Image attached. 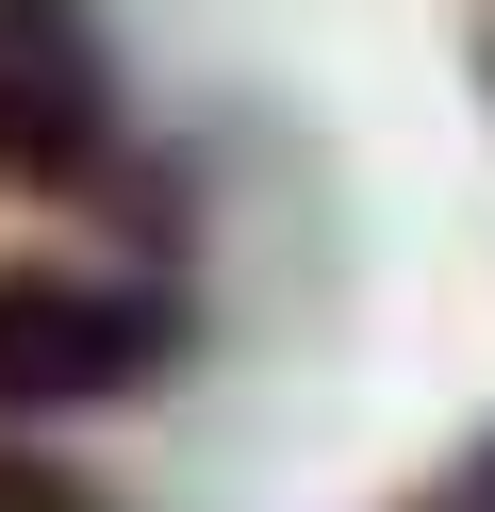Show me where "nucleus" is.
<instances>
[{"label": "nucleus", "instance_id": "obj_2", "mask_svg": "<svg viewBox=\"0 0 495 512\" xmlns=\"http://www.w3.org/2000/svg\"><path fill=\"white\" fill-rule=\"evenodd\" d=\"M116 166V83L66 0H0V199H66Z\"/></svg>", "mask_w": 495, "mask_h": 512}, {"label": "nucleus", "instance_id": "obj_4", "mask_svg": "<svg viewBox=\"0 0 495 512\" xmlns=\"http://www.w3.org/2000/svg\"><path fill=\"white\" fill-rule=\"evenodd\" d=\"M0 512H99L83 479H50V463H0Z\"/></svg>", "mask_w": 495, "mask_h": 512}, {"label": "nucleus", "instance_id": "obj_1", "mask_svg": "<svg viewBox=\"0 0 495 512\" xmlns=\"http://www.w3.org/2000/svg\"><path fill=\"white\" fill-rule=\"evenodd\" d=\"M182 364V298L99 265H0V413H116Z\"/></svg>", "mask_w": 495, "mask_h": 512}, {"label": "nucleus", "instance_id": "obj_3", "mask_svg": "<svg viewBox=\"0 0 495 512\" xmlns=\"http://www.w3.org/2000/svg\"><path fill=\"white\" fill-rule=\"evenodd\" d=\"M396 512H495V430H479V446H462V463H446V479H413V496H396Z\"/></svg>", "mask_w": 495, "mask_h": 512}]
</instances>
